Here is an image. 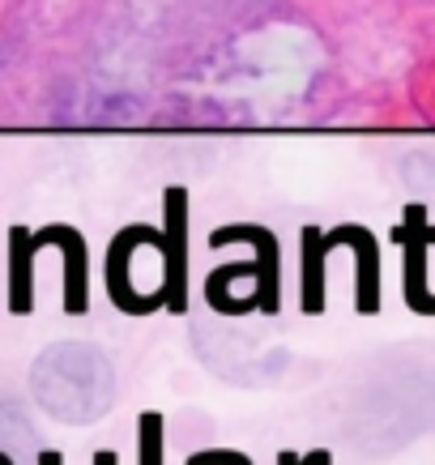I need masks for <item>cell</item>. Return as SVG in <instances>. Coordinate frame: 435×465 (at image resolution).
I'll use <instances>...</instances> for the list:
<instances>
[{
	"label": "cell",
	"instance_id": "1",
	"mask_svg": "<svg viewBox=\"0 0 435 465\" xmlns=\"http://www.w3.org/2000/svg\"><path fill=\"white\" fill-rule=\"evenodd\" d=\"M30 389H35V401L47 414H56L60 423H94L112 406L115 371L99 346L60 341L39 354V363L30 371Z\"/></svg>",
	"mask_w": 435,
	"mask_h": 465
},
{
	"label": "cell",
	"instance_id": "2",
	"mask_svg": "<svg viewBox=\"0 0 435 465\" xmlns=\"http://www.w3.org/2000/svg\"><path fill=\"white\" fill-rule=\"evenodd\" d=\"M163 240V226H124L120 235L107 248V295L124 316H154L158 308H167V286H158L150 295H141L137 282H133V256L137 248H158Z\"/></svg>",
	"mask_w": 435,
	"mask_h": 465
},
{
	"label": "cell",
	"instance_id": "3",
	"mask_svg": "<svg viewBox=\"0 0 435 465\" xmlns=\"http://www.w3.org/2000/svg\"><path fill=\"white\" fill-rule=\"evenodd\" d=\"M397 243H401V299L410 312L435 316V291L427 282V252L435 243V226L427 223L422 205H406V218L397 226Z\"/></svg>",
	"mask_w": 435,
	"mask_h": 465
},
{
	"label": "cell",
	"instance_id": "4",
	"mask_svg": "<svg viewBox=\"0 0 435 465\" xmlns=\"http://www.w3.org/2000/svg\"><path fill=\"white\" fill-rule=\"evenodd\" d=\"M163 286H167V312H188V188L163 193Z\"/></svg>",
	"mask_w": 435,
	"mask_h": 465
},
{
	"label": "cell",
	"instance_id": "5",
	"mask_svg": "<svg viewBox=\"0 0 435 465\" xmlns=\"http://www.w3.org/2000/svg\"><path fill=\"white\" fill-rule=\"evenodd\" d=\"M226 243H252V252H256V312H261V316H278V308H282L278 235H273L269 226L235 223V226H218L210 235V248H226Z\"/></svg>",
	"mask_w": 435,
	"mask_h": 465
},
{
	"label": "cell",
	"instance_id": "6",
	"mask_svg": "<svg viewBox=\"0 0 435 465\" xmlns=\"http://www.w3.org/2000/svg\"><path fill=\"white\" fill-rule=\"evenodd\" d=\"M329 248H351L354 252V308L359 316H376L380 312V243L376 235L359 223H341L324 231Z\"/></svg>",
	"mask_w": 435,
	"mask_h": 465
},
{
	"label": "cell",
	"instance_id": "7",
	"mask_svg": "<svg viewBox=\"0 0 435 465\" xmlns=\"http://www.w3.org/2000/svg\"><path fill=\"white\" fill-rule=\"evenodd\" d=\"M35 243L39 248H60V256H64V312L82 316L90 308V256H85L82 231H73L64 223H52V226H43V231H35Z\"/></svg>",
	"mask_w": 435,
	"mask_h": 465
},
{
	"label": "cell",
	"instance_id": "8",
	"mask_svg": "<svg viewBox=\"0 0 435 465\" xmlns=\"http://www.w3.org/2000/svg\"><path fill=\"white\" fill-rule=\"evenodd\" d=\"M329 240L316 226H303L299 231V308L303 316H321L324 312V295H329V282H324V265H329Z\"/></svg>",
	"mask_w": 435,
	"mask_h": 465
},
{
	"label": "cell",
	"instance_id": "9",
	"mask_svg": "<svg viewBox=\"0 0 435 465\" xmlns=\"http://www.w3.org/2000/svg\"><path fill=\"white\" fill-rule=\"evenodd\" d=\"M35 256H39L35 235L26 226H14L9 231V308L17 316L35 308Z\"/></svg>",
	"mask_w": 435,
	"mask_h": 465
},
{
	"label": "cell",
	"instance_id": "10",
	"mask_svg": "<svg viewBox=\"0 0 435 465\" xmlns=\"http://www.w3.org/2000/svg\"><path fill=\"white\" fill-rule=\"evenodd\" d=\"M137 465H167V419L158 410L137 419Z\"/></svg>",
	"mask_w": 435,
	"mask_h": 465
},
{
	"label": "cell",
	"instance_id": "11",
	"mask_svg": "<svg viewBox=\"0 0 435 465\" xmlns=\"http://www.w3.org/2000/svg\"><path fill=\"white\" fill-rule=\"evenodd\" d=\"M183 465H252V457L239 449H210V452H193Z\"/></svg>",
	"mask_w": 435,
	"mask_h": 465
},
{
	"label": "cell",
	"instance_id": "12",
	"mask_svg": "<svg viewBox=\"0 0 435 465\" xmlns=\"http://www.w3.org/2000/svg\"><path fill=\"white\" fill-rule=\"evenodd\" d=\"M278 465H333V452L329 449H311V452H295V449H282Z\"/></svg>",
	"mask_w": 435,
	"mask_h": 465
},
{
	"label": "cell",
	"instance_id": "13",
	"mask_svg": "<svg viewBox=\"0 0 435 465\" xmlns=\"http://www.w3.org/2000/svg\"><path fill=\"white\" fill-rule=\"evenodd\" d=\"M39 465H64V457H60L56 449H43L39 452Z\"/></svg>",
	"mask_w": 435,
	"mask_h": 465
},
{
	"label": "cell",
	"instance_id": "14",
	"mask_svg": "<svg viewBox=\"0 0 435 465\" xmlns=\"http://www.w3.org/2000/svg\"><path fill=\"white\" fill-rule=\"evenodd\" d=\"M94 465H120V461H115L112 449H99V452H94Z\"/></svg>",
	"mask_w": 435,
	"mask_h": 465
},
{
	"label": "cell",
	"instance_id": "15",
	"mask_svg": "<svg viewBox=\"0 0 435 465\" xmlns=\"http://www.w3.org/2000/svg\"><path fill=\"white\" fill-rule=\"evenodd\" d=\"M0 465H14V457H9V452H0Z\"/></svg>",
	"mask_w": 435,
	"mask_h": 465
}]
</instances>
